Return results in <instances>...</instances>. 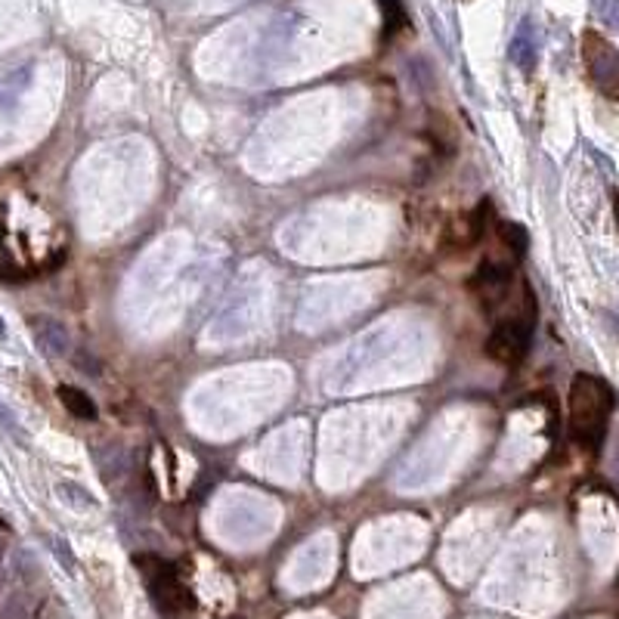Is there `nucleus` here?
<instances>
[{"label": "nucleus", "instance_id": "1", "mask_svg": "<svg viewBox=\"0 0 619 619\" xmlns=\"http://www.w3.org/2000/svg\"><path fill=\"white\" fill-rule=\"evenodd\" d=\"M616 409V393L601 375L579 371L567 390V434L586 453H598L607 436L610 415Z\"/></svg>", "mask_w": 619, "mask_h": 619}, {"label": "nucleus", "instance_id": "2", "mask_svg": "<svg viewBox=\"0 0 619 619\" xmlns=\"http://www.w3.org/2000/svg\"><path fill=\"white\" fill-rule=\"evenodd\" d=\"M536 329V295L530 282H521V295H517L511 313L495 319L490 338H486V356L499 366H521L523 356L530 353V341Z\"/></svg>", "mask_w": 619, "mask_h": 619}, {"label": "nucleus", "instance_id": "3", "mask_svg": "<svg viewBox=\"0 0 619 619\" xmlns=\"http://www.w3.org/2000/svg\"><path fill=\"white\" fill-rule=\"evenodd\" d=\"M134 567L140 570V577L145 582V592L152 595L155 607L167 616L183 614L186 607H192V592L180 577V570L171 560L158 558V555H136Z\"/></svg>", "mask_w": 619, "mask_h": 619}, {"label": "nucleus", "instance_id": "4", "mask_svg": "<svg viewBox=\"0 0 619 619\" xmlns=\"http://www.w3.org/2000/svg\"><path fill=\"white\" fill-rule=\"evenodd\" d=\"M514 258H486L480 260V267L471 273L468 291L474 295V301L480 304V310L495 313L505 304H514V286L523 279H517L514 273ZM521 291V286H517Z\"/></svg>", "mask_w": 619, "mask_h": 619}, {"label": "nucleus", "instance_id": "5", "mask_svg": "<svg viewBox=\"0 0 619 619\" xmlns=\"http://www.w3.org/2000/svg\"><path fill=\"white\" fill-rule=\"evenodd\" d=\"M582 65L588 84L610 103H619V50L601 32H582Z\"/></svg>", "mask_w": 619, "mask_h": 619}, {"label": "nucleus", "instance_id": "6", "mask_svg": "<svg viewBox=\"0 0 619 619\" xmlns=\"http://www.w3.org/2000/svg\"><path fill=\"white\" fill-rule=\"evenodd\" d=\"M492 220H495L492 202L490 199H480L477 205L468 211V214L455 217V220L449 223V230H446V248H453V251H471V248L480 245L486 239V232H490Z\"/></svg>", "mask_w": 619, "mask_h": 619}, {"label": "nucleus", "instance_id": "7", "mask_svg": "<svg viewBox=\"0 0 619 619\" xmlns=\"http://www.w3.org/2000/svg\"><path fill=\"white\" fill-rule=\"evenodd\" d=\"M32 329H34V338H38L41 351L47 356H62L69 351V334L56 319L50 316H32Z\"/></svg>", "mask_w": 619, "mask_h": 619}, {"label": "nucleus", "instance_id": "8", "mask_svg": "<svg viewBox=\"0 0 619 619\" xmlns=\"http://www.w3.org/2000/svg\"><path fill=\"white\" fill-rule=\"evenodd\" d=\"M56 397H60V403L65 406V412H71L75 418H81V421L97 418V406H93V399L87 397L81 388H75V384H60V388H56Z\"/></svg>", "mask_w": 619, "mask_h": 619}, {"label": "nucleus", "instance_id": "9", "mask_svg": "<svg viewBox=\"0 0 619 619\" xmlns=\"http://www.w3.org/2000/svg\"><path fill=\"white\" fill-rule=\"evenodd\" d=\"M25 279H32V269L22 267L10 254V248H6V230L0 227V282L16 286V282H25Z\"/></svg>", "mask_w": 619, "mask_h": 619}, {"label": "nucleus", "instance_id": "10", "mask_svg": "<svg viewBox=\"0 0 619 619\" xmlns=\"http://www.w3.org/2000/svg\"><path fill=\"white\" fill-rule=\"evenodd\" d=\"M499 242L505 248V254H511L514 260H521L527 254L530 236L521 223H499Z\"/></svg>", "mask_w": 619, "mask_h": 619}, {"label": "nucleus", "instance_id": "11", "mask_svg": "<svg viewBox=\"0 0 619 619\" xmlns=\"http://www.w3.org/2000/svg\"><path fill=\"white\" fill-rule=\"evenodd\" d=\"M381 4V16H384V34L393 38L397 32H403L409 25V16H406L403 0H378Z\"/></svg>", "mask_w": 619, "mask_h": 619}, {"label": "nucleus", "instance_id": "12", "mask_svg": "<svg viewBox=\"0 0 619 619\" xmlns=\"http://www.w3.org/2000/svg\"><path fill=\"white\" fill-rule=\"evenodd\" d=\"M56 492H60L71 508H81V511L97 505V499H93V495L87 492L84 486H78V483H60V486H56Z\"/></svg>", "mask_w": 619, "mask_h": 619}, {"label": "nucleus", "instance_id": "13", "mask_svg": "<svg viewBox=\"0 0 619 619\" xmlns=\"http://www.w3.org/2000/svg\"><path fill=\"white\" fill-rule=\"evenodd\" d=\"M511 56H514L517 65H523V69H530V65H533V47H530V41H527V28L517 34V41L511 47Z\"/></svg>", "mask_w": 619, "mask_h": 619}, {"label": "nucleus", "instance_id": "14", "mask_svg": "<svg viewBox=\"0 0 619 619\" xmlns=\"http://www.w3.org/2000/svg\"><path fill=\"white\" fill-rule=\"evenodd\" d=\"M614 214H616V223H619V189L614 192Z\"/></svg>", "mask_w": 619, "mask_h": 619}, {"label": "nucleus", "instance_id": "15", "mask_svg": "<svg viewBox=\"0 0 619 619\" xmlns=\"http://www.w3.org/2000/svg\"><path fill=\"white\" fill-rule=\"evenodd\" d=\"M0 338H6V325H4V319H0Z\"/></svg>", "mask_w": 619, "mask_h": 619}]
</instances>
